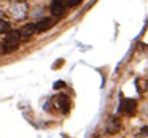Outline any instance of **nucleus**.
Masks as SVG:
<instances>
[{
  "mask_svg": "<svg viewBox=\"0 0 148 138\" xmlns=\"http://www.w3.org/2000/svg\"><path fill=\"white\" fill-rule=\"evenodd\" d=\"M21 40V30H10L7 33V38L3 43V52H13L14 49H18Z\"/></svg>",
  "mask_w": 148,
  "mask_h": 138,
  "instance_id": "f257e3e1",
  "label": "nucleus"
},
{
  "mask_svg": "<svg viewBox=\"0 0 148 138\" xmlns=\"http://www.w3.org/2000/svg\"><path fill=\"white\" fill-rule=\"evenodd\" d=\"M10 13L14 19H24V18L27 16V5L24 3V2H18V3H14L13 7H11Z\"/></svg>",
  "mask_w": 148,
  "mask_h": 138,
  "instance_id": "f03ea898",
  "label": "nucleus"
},
{
  "mask_svg": "<svg viewBox=\"0 0 148 138\" xmlns=\"http://www.w3.org/2000/svg\"><path fill=\"white\" fill-rule=\"evenodd\" d=\"M135 102L131 99H121L119 102V106H118V111L123 113V114H127V116H132V113L135 111Z\"/></svg>",
  "mask_w": 148,
  "mask_h": 138,
  "instance_id": "7ed1b4c3",
  "label": "nucleus"
},
{
  "mask_svg": "<svg viewBox=\"0 0 148 138\" xmlns=\"http://www.w3.org/2000/svg\"><path fill=\"white\" fill-rule=\"evenodd\" d=\"M56 105H58V108L62 113H69V109H70V100H69L67 95H59L56 99Z\"/></svg>",
  "mask_w": 148,
  "mask_h": 138,
  "instance_id": "20e7f679",
  "label": "nucleus"
},
{
  "mask_svg": "<svg viewBox=\"0 0 148 138\" xmlns=\"http://www.w3.org/2000/svg\"><path fill=\"white\" fill-rule=\"evenodd\" d=\"M64 11H65V3H62L59 0H53L51 13L54 14V16H61V14H64Z\"/></svg>",
  "mask_w": 148,
  "mask_h": 138,
  "instance_id": "39448f33",
  "label": "nucleus"
},
{
  "mask_svg": "<svg viewBox=\"0 0 148 138\" xmlns=\"http://www.w3.org/2000/svg\"><path fill=\"white\" fill-rule=\"evenodd\" d=\"M119 127H121V124H119V121L116 118H110L108 122H107V132L108 133H118L119 132Z\"/></svg>",
  "mask_w": 148,
  "mask_h": 138,
  "instance_id": "423d86ee",
  "label": "nucleus"
},
{
  "mask_svg": "<svg viewBox=\"0 0 148 138\" xmlns=\"http://www.w3.org/2000/svg\"><path fill=\"white\" fill-rule=\"evenodd\" d=\"M35 32H37V24H34V22L26 24V26L23 27V30H21V37H24V38H30Z\"/></svg>",
  "mask_w": 148,
  "mask_h": 138,
  "instance_id": "0eeeda50",
  "label": "nucleus"
},
{
  "mask_svg": "<svg viewBox=\"0 0 148 138\" xmlns=\"http://www.w3.org/2000/svg\"><path fill=\"white\" fill-rule=\"evenodd\" d=\"M51 26H53V21L48 19V18H45V19H42L40 22H37V32H45V30H48Z\"/></svg>",
  "mask_w": 148,
  "mask_h": 138,
  "instance_id": "6e6552de",
  "label": "nucleus"
},
{
  "mask_svg": "<svg viewBox=\"0 0 148 138\" xmlns=\"http://www.w3.org/2000/svg\"><path fill=\"white\" fill-rule=\"evenodd\" d=\"M135 84H137V87H138V92H145L147 90V86H148V83L145 80H142V78H138L137 81H135Z\"/></svg>",
  "mask_w": 148,
  "mask_h": 138,
  "instance_id": "1a4fd4ad",
  "label": "nucleus"
},
{
  "mask_svg": "<svg viewBox=\"0 0 148 138\" xmlns=\"http://www.w3.org/2000/svg\"><path fill=\"white\" fill-rule=\"evenodd\" d=\"M10 32V24L5 19H0V33H8Z\"/></svg>",
  "mask_w": 148,
  "mask_h": 138,
  "instance_id": "9d476101",
  "label": "nucleus"
},
{
  "mask_svg": "<svg viewBox=\"0 0 148 138\" xmlns=\"http://www.w3.org/2000/svg\"><path fill=\"white\" fill-rule=\"evenodd\" d=\"M80 3H81V0H69L67 2L69 7H77V5H80Z\"/></svg>",
  "mask_w": 148,
  "mask_h": 138,
  "instance_id": "9b49d317",
  "label": "nucleus"
},
{
  "mask_svg": "<svg viewBox=\"0 0 148 138\" xmlns=\"http://www.w3.org/2000/svg\"><path fill=\"white\" fill-rule=\"evenodd\" d=\"M140 135H148V127H143L140 130Z\"/></svg>",
  "mask_w": 148,
  "mask_h": 138,
  "instance_id": "f8f14e48",
  "label": "nucleus"
},
{
  "mask_svg": "<svg viewBox=\"0 0 148 138\" xmlns=\"http://www.w3.org/2000/svg\"><path fill=\"white\" fill-rule=\"evenodd\" d=\"M61 86H64V83H56L54 84V87H61Z\"/></svg>",
  "mask_w": 148,
  "mask_h": 138,
  "instance_id": "ddd939ff",
  "label": "nucleus"
},
{
  "mask_svg": "<svg viewBox=\"0 0 148 138\" xmlns=\"http://www.w3.org/2000/svg\"><path fill=\"white\" fill-rule=\"evenodd\" d=\"M59 2H62V3H65V5H67V2H69V0H59Z\"/></svg>",
  "mask_w": 148,
  "mask_h": 138,
  "instance_id": "4468645a",
  "label": "nucleus"
}]
</instances>
